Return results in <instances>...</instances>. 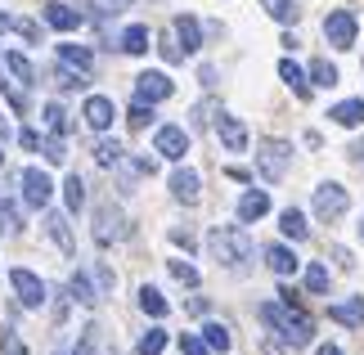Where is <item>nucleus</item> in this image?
<instances>
[{"mask_svg":"<svg viewBox=\"0 0 364 355\" xmlns=\"http://www.w3.org/2000/svg\"><path fill=\"white\" fill-rule=\"evenodd\" d=\"M261 319L270 324V329L284 337L288 346H311V337H315V324L311 315H306L301 306H284V302H265L261 306Z\"/></svg>","mask_w":364,"mask_h":355,"instance_id":"obj_1","label":"nucleus"},{"mask_svg":"<svg viewBox=\"0 0 364 355\" xmlns=\"http://www.w3.org/2000/svg\"><path fill=\"white\" fill-rule=\"evenodd\" d=\"M207 248H212V257L225 270H243L252 261V238H247L243 225H216V230L207 234Z\"/></svg>","mask_w":364,"mask_h":355,"instance_id":"obj_2","label":"nucleus"},{"mask_svg":"<svg viewBox=\"0 0 364 355\" xmlns=\"http://www.w3.org/2000/svg\"><path fill=\"white\" fill-rule=\"evenodd\" d=\"M311 211H315L319 221H342L346 211H351V194H346V184H338V180L315 184V194H311Z\"/></svg>","mask_w":364,"mask_h":355,"instance_id":"obj_3","label":"nucleus"},{"mask_svg":"<svg viewBox=\"0 0 364 355\" xmlns=\"http://www.w3.org/2000/svg\"><path fill=\"white\" fill-rule=\"evenodd\" d=\"M288 162H292V144H284V139H265V144L257 149V171L270 184H279L288 176Z\"/></svg>","mask_w":364,"mask_h":355,"instance_id":"obj_4","label":"nucleus"},{"mask_svg":"<svg viewBox=\"0 0 364 355\" xmlns=\"http://www.w3.org/2000/svg\"><path fill=\"white\" fill-rule=\"evenodd\" d=\"M122 238H131V221L122 216V207L113 203L95 207V243L108 248V243H122Z\"/></svg>","mask_w":364,"mask_h":355,"instance_id":"obj_5","label":"nucleus"},{"mask_svg":"<svg viewBox=\"0 0 364 355\" xmlns=\"http://www.w3.org/2000/svg\"><path fill=\"white\" fill-rule=\"evenodd\" d=\"M324 41L333 50H351L355 46V14L351 9H333L324 18Z\"/></svg>","mask_w":364,"mask_h":355,"instance_id":"obj_6","label":"nucleus"},{"mask_svg":"<svg viewBox=\"0 0 364 355\" xmlns=\"http://www.w3.org/2000/svg\"><path fill=\"white\" fill-rule=\"evenodd\" d=\"M18 194H23V203H27V207H50L54 184H50V176L41 171V166H27V171L18 176Z\"/></svg>","mask_w":364,"mask_h":355,"instance_id":"obj_7","label":"nucleus"},{"mask_svg":"<svg viewBox=\"0 0 364 355\" xmlns=\"http://www.w3.org/2000/svg\"><path fill=\"white\" fill-rule=\"evenodd\" d=\"M9 283H14V292H18V302L27 306V310H41L46 306V283H41V275H32V270H14L9 275Z\"/></svg>","mask_w":364,"mask_h":355,"instance_id":"obj_8","label":"nucleus"},{"mask_svg":"<svg viewBox=\"0 0 364 355\" xmlns=\"http://www.w3.org/2000/svg\"><path fill=\"white\" fill-rule=\"evenodd\" d=\"M171 90H176V81L166 73H139L135 77V99L139 104H162V99H171Z\"/></svg>","mask_w":364,"mask_h":355,"instance_id":"obj_9","label":"nucleus"},{"mask_svg":"<svg viewBox=\"0 0 364 355\" xmlns=\"http://www.w3.org/2000/svg\"><path fill=\"white\" fill-rule=\"evenodd\" d=\"M153 149H158V158L180 162V158L189 153V135H185V126H158V135H153Z\"/></svg>","mask_w":364,"mask_h":355,"instance_id":"obj_10","label":"nucleus"},{"mask_svg":"<svg viewBox=\"0 0 364 355\" xmlns=\"http://www.w3.org/2000/svg\"><path fill=\"white\" fill-rule=\"evenodd\" d=\"M171 198L176 203H185V207H193L203 198V180H198V171H189V166H180V171H171Z\"/></svg>","mask_w":364,"mask_h":355,"instance_id":"obj_11","label":"nucleus"},{"mask_svg":"<svg viewBox=\"0 0 364 355\" xmlns=\"http://www.w3.org/2000/svg\"><path fill=\"white\" fill-rule=\"evenodd\" d=\"M216 135H220V144H225L230 153L247 149V126L234 117V112H220V117H216Z\"/></svg>","mask_w":364,"mask_h":355,"instance_id":"obj_12","label":"nucleus"},{"mask_svg":"<svg viewBox=\"0 0 364 355\" xmlns=\"http://www.w3.org/2000/svg\"><path fill=\"white\" fill-rule=\"evenodd\" d=\"M81 112H86V126H90V131H108L113 117H117V108H113V99H108V95H90Z\"/></svg>","mask_w":364,"mask_h":355,"instance_id":"obj_13","label":"nucleus"},{"mask_svg":"<svg viewBox=\"0 0 364 355\" xmlns=\"http://www.w3.org/2000/svg\"><path fill=\"white\" fill-rule=\"evenodd\" d=\"M176 41H180V50H185V54L203 50V23L193 18V14H176Z\"/></svg>","mask_w":364,"mask_h":355,"instance_id":"obj_14","label":"nucleus"},{"mask_svg":"<svg viewBox=\"0 0 364 355\" xmlns=\"http://www.w3.org/2000/svg\"><path fill=\"white\" fill-rule=\"evenodd\" d=\"M46 23L54 27V32H77V27H81V9L63 5V0H50V5H46Z\"/></svg>","mask_w":364,"mask_h":355,"instance_id":"obj_15","label":"nucleus"},{"mask_svg":"<svg viewBox=\"0 0 364 355\" xmlns=\"http://www.w3.org/2000/svg\"><path fill=\"white\" fill-rule=\"evenodd\" d=\"M328 319L346 324V329H364V297H346V302L328 306Z\"/></svg>","mask_w":364,"mask_h":355,"instance_id":"obj_16","label":"nucleus"},{"mask_svg":"<svg viewBox=\"0 0 364 355\" xmlns=\"http://www.w3.org/2000/svg\"><path fill=\"white\" fill-rule=\"evenodd\" d=\"M265 211H270V194L265 189H243L239 194V221L247 225V221H261Z\"/></svg>","mask_w":364,"mask_h":355,"instance_id":"obj_17","label":"nucleus"},{"mask_svg":"<svg viewBox=\"0 0 364 355\" xmlns=\"http://www.w3.org/2000/svg\"><path fill=\"white\" fill-rule=\"evenodd\" d=\"M46 234H50V243L63 252V257H73L77 243H73V230H68V216H59V211H50L46 216Z\"/></svg>","mask_w":364,"mask_h":355,"instance_id":"obj_18","label":"nucleus"},{"mask_svg":"<svg viewBox=\"0 0 364 355\" xmlns=\"http://www.w3.org/2000/svg\"><path fill=\"white\" fill-rule=\"evenodd\" d=\"M265 265H270L274 275H284V279H288V275H297V265H301V261L292 257V248H288V243H270V248H265Z\"/></svg>","mask_w":364,"mask_h":355,"instance_id":"obj_19","label":"nucleus"},{"mask_svg":"<svg viewBox=\"0 0 364 355\" xmlns=\"http://www.w3.org/2000/svg\"><path fill=\"white\" fill-rule=\"evenodd\" d=\"M59 63L77 68L81 77H90V68H95V54H90L86 46H73V41H63V46H59Z\"/></svg>","mask_w":364,"mask_h":355,"instance_id":"obj_20","label":"nucleus"},{"mask_svg":"<svg viewBox=\"0 0 364 355\" xmlns=\"http://www.w3.org/2000/svg\"><path fill=\"white\" fill-rule=\"evenodd\" d=\"M328 117L338 126H364V99H342V104L328 108Z\"/></svg>","mask_w":364,"mask_h":355,"instance_id":"obj_21","label":"nucleus"},{"mask_svg":"<svg viewBox=\"0 0 364 355\" xmlns=\"http://www.w3.org/2000/svg\"><path fill=\"white\" fill-rule=\"evenodd\" d=\"M117 46H122L126 54H149V27H144V23H131V27H122Z\"/></svg>","mask_w":364,"mask_h":355,"instance_id":"obj_22","label":"nucleus"},{"mask_svg":"<svg viewBox=\"0 0 364 355\" xmlns=\"http://www.w3.org/2000/svg\"><path fill=\"white\" fill-rule=\"evenodd\" d=\"M279 230H284V238H292V243H301L306 234H311V225H306V216L297 207H288L284 216H279Z\"/></svg>","mask_w":364,"mask_h":355,"instance_id":"obj_23","label":"nucleus"},{"mask_svg":"<svg viewBox=\"0 0 364 355\" xmlns=\"http://www.w3.org/2000/svg\"><path fill=\"white\" fill-rule=\"evenodd\" d=\"M5 68H9V77H14V81H18V86H23V90H27V86H36V68H32V63H27V59H23V54H18V50H14V54H5Z\"/></svg>","mask_w":364,"mask_h":355,"instance_id":"obj_24","label":"nucleus"},{"mask_svg":"<svg viewBox=\"0 0 364 355\" xmlns=\"http://www.w3.org/2000/svg\"><path fill=\"white\" fill-rule=\"evenodd\" d=\"M139 310H144V315H153V319H166V297L153 288V283H144V288H139Z\"/></svg>","mask_w":364,"mask_h":355,"instance_id":"obj_25","label":"nucleus"},{"mask_svg":"<svg viewBox=\"0 0 364 355\" xmlns=\"http://www.w3.org/2000/svg\"><path fill=\"white\" fill-rule=\"evenodd\" d=\"M279 77H284V86H292V95H311V81H306V73L292 59H279Z\"/></svg>","mask_w":364,"mask_h":355,"instance_id":"obj_26","label":"nucleus"},{"mask_svg":"<svg viewBox=\"0 0 364 355\" xmlns=\"http://www.w3.org/2000/svg\"><path fill=\"white\" fill-rule=\"evenodd\" d=\"M63 203H68V211L86 207V180H81V176H68L63 180Z\"/></svg>","mask_w":364,"mask_h":355,"instance_id":"obj_27","label":"nucleus"},{"mask_svg":"<svg viewBox=\"0 0 364 355\" xmlns=\"http://www.w3.org/2000/svg\"><path fill=\"white\" fill-rule=\"evenodd\" d=\"M203 342L212 346V351H230V329H225V324H216V319H207L203 324Z\"/></svg>","mask_w":364,"mask_h":355,"instance_id":"obj_28","label":"nucleus"},{"mask_svg":"<svg viewBox=\"0 0 364 355\" xmlns=\"http://www.w3.org/2000/svg\"><path fill=\"white\" fill-rule=\"evenodd\" d=\"M68 292H73L81 306H95V302H100V292H95L90 275H73V283H68Z\"/></svg>","mask_w":364,"mask_h":355,"instance_id":"obj_29","label":"nucleus"},{"mask_svg":"<svg viewBox=\"0 0 364 355\" xmlns=\"http://www.w3.org/2000/svg\"><path fill=\"white\" fill-rule=\"evenodd\" d=\"M166 270H171V279H176V283H185V288H198V270H193L189 261L171 257V261H166Z\"/></svg>","mask_w":364,"mask_h":355,"instance_id":"obj_30","label":"nucleus"},{"mask_svg":"<svg viewBox=\"0 0 364 355\" xmlns=\"http://www.w3.org/2000/svg\"><path fill=\"white\" fill-rule=\"evenodd\" d=\"M261 5L274 23H297V5H292V0H261Z\"/></svg>","mask_w":364,"mask_h":355,"instance_id":"obj_31","label":"nucleus"},{"mask_svg":"<svg viewBox=\"0 0 364 355\" xmlns=\"http://www.w3.org/2000/svg\"><path fill=\"white\" fill-rule=\"evenodd\" d=\"M338 77H342V73H338L328 59H315V63H311V81H315V86H338Z\"/></svg>","mask_w":364,"mask_h":355,"instance_id":"obj_32","label":"nucleus"},{"mask_svg":"<svg viewBox=\"0 0 364 355\" xmlns=\"http://www.w3.org/2000/svg\"><path fill=\"white\" fill-rule=\"evenodd\" d=\"M95 162H100V166H117L122 162V144H117V139H100V144H95Z\"/></svg>","mask_w":364,"mask_h":355,"instance_id":"obj_33","label":"nucleus"},{"mask_svg":"<svg viewBox=\"0 0 364 355\" xmlns=\"http://www.w3.org/2000/svg\"><path fill=\"white\" fill-rule=\"evenodd\" d=\"M46 126H50V135H63L68 131V108L54 99V104H46Z\"/></svg>","mask_w":364,"mask_h":355,"instance_id":"obj_34","label":"nucleus"},{"mask_svg":"<svg viewBox=\"0 0 364 355\" xmlns=\"http://www.w3.org/2000/svg\"><path fill=\"white\" fill-rule=\"evenodd\" d=\"M306 292H328V265H306Z\"/></svg>","mask_w":364,"mask_h":355,"instance_id":"obj_35","label":"nucleus"},{"mask_svg":"<svg viewBox=\"0 0 364 355\" xmlns=\"http://www.w3.org/2000/svg\"><path fill=\"white\" fill-rule=\"evenodd\" d=\"M166 351V329H149L139 337V355H162Z\"/></svg>","mask_w":364,"mask_h":355,"instance_id":"obj_36","label":"nucleus"},{"mask_svg":"<svg viewBox=\"0 0 364 355\" xmlns=\"http://www.w3.org/2000/svg\"><path fill=\"white\" fill-rule=\"evenodd\" d=\"M126 117H131L135 131H144V126H153V104H139V99H135V108L126 112Z\"/></svg>","mask_w":364,"mask_h":355,"instance_id":"obj_37","label":"nucleus"},{"mask_svg":"<svg viewBox=\"0 0 364 355\" xmlns=\"http://www.w3.org/2000/svg\"><path fill=\"white\" fill-rule=\"evenodd\" d=\"M0 355H27V346H23V337L14 333V329H5V333H0Z\"/></svg>","mask_w":364,"mask_h":355,"instance_id":"obj_38","label":"nucleus"},{"mask_svg":"<svg viewBox=\"0 0 364 355\" xmlns=\"http://www.w3.org/2000/svg\"><path fill=\"white\" fill-rule=\"evenodd\" d=\"M41 149H46V158H50V162H63V158H68V144H63V135H50Z\"/></svg>","mask_w":364,"mask_h":355,"instance_id":"obj_39","label":"nucleus"},{"mask_svg":"<svg viewBox=\"0 0 364 355\" xmlns=\"http://www.w3.org/2000/svg\"><path fill=\"white\" fill-rule=\"evenodd\" d=\"M9 27H14V32H18L23 41H41V27H36L32 18H9Z\"/></svg>","mask_w":364,"mask_h":355,"instance_id":"obj_40","label":"nucleus"},{"mask_svg":"<svg viewBox=\"0 0 364 355\" xmlns=\"http://www.w3.org/2000/svg\"><path fill=\"white\" fill-rule=\"evenodd\" d=\"M180 351H185V355H212V346H207L203 337H193V333H189V337H180Z\"/></svg>","mask_w":364,"mask_h":355,"instance_id":"obj_41","label":"nucleus"},{"mask_svg":"<svg viewBox=\"0 0 364 355\" xmlns=\"http://www.w3.org/2000/svg\"><path fill=\"white\" fill-rule=\"evenodd\" d=\"M73 355H100V342H95V329H86L81 333V342H77V351Z\"/></svg>","mask_w":364,"mask_h":355,"instance_id":"obj_42","label":"nucleus"},{"mask_svg":"<svg viewBox=\"0 0 364 355\" xmlns=\"http://www.w3.org/2000/svg\"><path fill=\"white\" fill-rule=\"evenodd\" d=\"M158 50H162V59H166V63H180V59H185V50H180L171 36H162V46H158Z\"/></svg>","mask_w":364,"mask_h":355,"instance_id":"obj_43","label":"nucleus"},{"mask_svg":"<svg viewBox=\"0 0 364 355\" xmlns=\"http://www.w3.org/2000/svg\"><path fill=\"white\" fill-rule=\"evenodd\" d=\"M0 234H14V207L0 198Z\"/></svg>","mask_w":364,"mask_h":355,"instance_id":"obj_44","label":"nucleus"},{"mask_svg":"<svg viewBox=\"0 0 364 355\" xmlns=\"http://www.w3.org/2000/svg\"><path fill=\"white\" fill-rule=\"evenodd\" d=\"M18 144H23L27 153H32V149H41V135H36V131H27V126H23V131H18Z\"/></svg>","mask_w":364,"mask_h":355,"instance_id":"obj_45","label":"nucleus"},{"mask_svg":"<svg viewBox=\"0 0 364 355\" xmlns=\"http://www.w3.org/2000/svg\"><path fill=\"white\" fill-rule=\"evenodd\" d=\"M95 279H100V288H113V270H108V265H95Z\"/></svg>","mask_w":364,"mask_h":355,"instance_id":"obj_46","label":"nucleus"},{"mask_svg":"<svg viewBox=\"0 0 364 355\" xmlns=\"http://www.w3.org/2000/svg\"><path fill=\"white\" fill-rule=\"evenodd\" d=\"M351 162L364 166V139H355V144H351Z\"/></svg>","mask_w":364,"mask_h":355,"instance_id":"obj_47","label":"nucleus"},{"mask_svg":"<svg viewBox=\"0 0 364 355\" xmlns=\"http://www.w3.org/2000/svg\"><path fill=\"white\" fill-rule=\"evenodd\" d=\"M315 355H346V351H342V346H333V342H324V346H319Z\"/></svg>","mask_w":364,"mask_h":355,"instance_id":"obj_48","label":"nucleus"},{"mask_svg":"<svg viewBox=\"0 0 364 355\" xmlns=\"http://www.w3.org/2000/svg\"><path fill=\"white\" fill-rule=\"evenodd\" d=\"M5 27H9V18H5V14H0V32H5Z\"/></svg>","mask_w":364,"mask_h":355,"instance_id":"obj_49","label":"nucleus"},{"mask_svg":"<svg viewBox=\"0 0 364 355\" xmlns=\"http://www.w3.org/2000/svg\"><path fill=\"white\" fill-rule=\"evenodd\" d=\"M122 5H131V0H113V9H122Z\"/></svg>","mask_w":364,"mask_h":355,"instance_id":"obj_50","label":"nucleus"},{"mask_svg":"<svg viewBox=\"0 0 364 355\" xmlns=\"http://www.w3.org/2000/svg\"><path fill=\"white\" fill-rule=\"evenodd\" d=\"M360 238H364V221H360Z\"/></svg>","mask_w":364,"mask_h":355,"instance_id":"obj_51","label":"nucleus"},{"mask_svg":"<svg viewBox=\"0 0 364 355\" xmlns=\"http://www.w3.org/2000/svg\"><path fill=\"white\" fill-rule=\"evenodd\" d=\"M0 162H5V153H0Z\"/></svg>","mask_w":364,"mask_h":355,"instance_id":"obj_52","label":"nucleus"},{"mask_svg":"<svg viewBox=\"0 0 364 355\" xmlns=\"http://www.w3.org/2000/svg\"><path fill=\"white\" fill-rule=\"evenodd\" d=\"M0 68H5V59H0Z\"/></svg>","mask_w":364,"mask_h":355,"instance_id":"obj_53","label":"nucleus"}]
</instances>
